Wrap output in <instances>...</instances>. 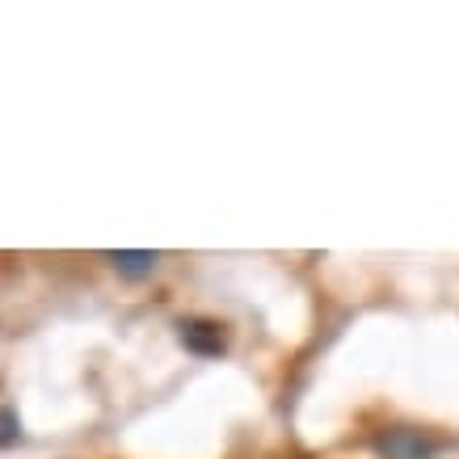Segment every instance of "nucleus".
I'll return each instance as SVG.
<instances>
[{
  "mask_svg": "<svg viewBox=\"0 0 459 459\" xmlns=\"http://www.w3.org/2000/svg\"><path fill=\"white\" fill-rule=\"evenodd\" d=\"M379 459H438L443 455V438H434L430 430L418 426H388L371 438Z\"/></svg>",
  "mask_w": 459,
  "mask_h": 459,
  "instance_id": "nucleus-1",
  "label": "nucleus"
},
{
  "mask_svg": "<svg viewBox=\"0 0 459 459\" xmlns=\"http://www.w3.org/2000/svg\"><path fill=\"white\" fill-rule=\"evenodd\" d=\"M17 438H22V426H17V418L9 413V409H0V446H13Z\"/></svg>",
  "mask_w": 459,
  "mask_h": 459,
  "instance_id": "nucleus-4",
  "label": "nucleus"
},
{
  "mask_svg": "<svg viewBox=\"0 0 459 459\" xmlns=\"http://www.w3.org/2000/svg\"><path fill=\"white\" fill-rule=\"evenodd\" d=\"M110 265L126 279H148L156 265H160V253H110Z\"/></svg>",
  "mask_w": 459,
  "mask_h": 459,
  "instance_id": "nucleus-3",
  "label": "nucleus"
},
{
  "mask_svg": "<svg viewBox=\"0 0 459 459\" xmlns=\"http://www.w3.org/2000/svg\"><path fill=\"white\" fill-rule=\"evenodd\" d=\"M181 342L198 354H220L223 350V325L215 320H181Z\"/></svg>",
  "mask_w": 459,
  "mask_h": 459,
  "instance_id": "nucleus-2",
  "label": "nucleus"
}]
</instances>
